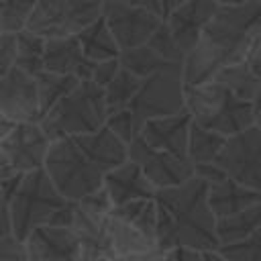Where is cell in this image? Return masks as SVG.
I'll list each match as a JSON object with an SVG mask.
<instances>
[{
    "label": "cell",
    "mask_w": 261,
    "mask_h": 261,
    "mask_svg": "<svg viewBox=\"0 0 261 261\" xmlns=\"http://www.w3.org/2000/svg\"><path fill=\"white\" fill-rule=\"evenodd\" d=\"M192 116L186 110V106L167 116L159 118H149L143 122L139 137L145 139L151 147L169 151L177 157L188 159V128H190Z\"/></svg>",
    "instance_id": "cell-17"
},
{
    "label": "cell",
    "mask_w": 261,
    "mask_h": 261,
    "mask_svg": "<svg viewBox=\"0 0 261 261\" xmlns=\"http://www.w3.org/2000/svg\"><path fill=\"white\" fill-rule=\"evenodd\" d=\"M94 61H90L75 39V35L67 37H51L45 39L43 51V69L53 73L73 75L77 80H90Z\"/></svg>",
    "instance_id": "cell-18"
},
{
    "label": "cell",
    "mask_w": 261,
    "mask_h": 261,
    "mask_svg": "<svg viewBox=\"0 0 261 261\" xmlns=\"http://www.w3.org/2000/svg\"><path fill=\"white\" fill-rule=\"evenodd\" d=\"M259 33H261V31H259Z\"/></svg>",
    "instance_id": "cell-52"
},
{
    "label": "cell",
    "mask_w": 261,
    "mask_h": 261,
    "mask_svg": "<svg viewBox=\"0 0 261 261\" xmlns=\"http://www.w3.org/2000/svg\"><path fill=\"white\" fill-rule=\"evenodd\" d=\"M128 108L137 114L141 122L149 118H159V116L179 112L184 108L181 65L165 67V69H159L143 77Z\"/></svg>",
    "instance_id": "cell-9"
},
{
    "label": "cell",
    "mask_w": 261,
    "mask_h": 261,
    "mask_svg": "<svg viewBox=\"0 0 261 261\" xmlns=\"http://www.w3.org/2000/svg\"><path fill=\"white\" fill-rule=\"evenodd\" d=\"M0 232H12L10 230V216H8V200L0 190Z\"/></svg>",
    "instance_id": "cell-42"
},
{
    "label": "cell",
    "mask_w": 261,
    "mask_h": 261,
    "mask_svg": "<svg viewBox=\"0 0 261 261\" xmlns=\"http://www.w3.org/2000/svg\"><path fill=\"white\" fill-rule=\"evenodd\" d=\"M118 218L126 220L135 228H139L143 234L155 241V224H157V212H155V200L153 198H139L130 200L120 206H112L110 210Z\"/></svg>",
    "instance_id": "cell-30"
},
{
    "label": "cell",
    "mask_w": 261,
    "mask_h": 261,
    "mask_svg": "<svg viewBox=\"0 0 261 261\" xmlns=\"http://www.w3.org/2000/svg\"><path fill=\"white\" fill-rule=\"evenodd\" d=\"M51 139L39 122H14L10 133L2 139L0 147L18 173L43 167Z\"/></svg>",
    "instance_id": "cell-14"
},
{
    "label": "cell",
    "mask_w": 261,
    "mask_h": 261,
    "mask_svg": "<svg viewBox=\"0 0 261 261\" xmlns=\"http://www.w3.org/2000/svg\"><path fill=\"white\" fill-rule=\"evenodd\" d=\"M261 226V202L251 204L234 214L216 218V237H218V245L220 243H232L239 241L247 234H251L253 230H257Z\"/></svg>",
    "instance_id": "cell-24"
},
{
    "label": "cell",
    "mask_w": 261,
    "mask_h": 261,
    "mask_svg": "<svg viewBox=\"0 0 261 261\" xmlns=\"http://www.w3.org/2000/svg\"><path fill=\"white\" fill-rule=\"evenodd\" d=\"M161 251H149V253H137V255H116L112 261H159Z\"/></svg>",
    "instance_id": "cell-41"
},
{
    "label": "cell",
    "mask_w": 261,
    "mask_h": 261,
    "mask_svg": "<svg viewBox=\"0 0 261 261\" xmlns=\"http://www.w3.org/2000/svg\"><path fill=\"white\" fill-rule=\"evenodd\" d=\"M118 61H120V67L128 69L130 73L139 75V77H147L159 69H165V67H173V65H181V63H175V61H167L163 59L159 53H155L147 43L139 45V47H133V49H124L118 53Z\"/></svg>",
    "instance_id": "cell-27"
},
{
    "label": "cell",
    "mask_w": 261,
    "mask_h": 261,
    "mask_svg": "<svg viewBox=\"0 0 261 261\" xmlns=\"http://www.w3.org/2000/svg\"><path fill=\"white\" fill-rule=\"evenodd\" d=\"M106 228H108V237H110L114 255H137V253H149V251L157 249L153 239H149L139 228H135L133 224H128L126 220L118 218L112 212L108 214Z\"/></svg>",
    "instance_id": "cell-23"
},
{
    "label": "cell",
    "mask_w": 261,
    "mask_h": 261,
    "mask_svg": "<svg viewBox=\"0 0 261 261\" xmlns=\"http://www.w3.org/2000/svg\"><path fill=\"white\" fill-rule=\"evenodd\" d=\"M181 2H186V0H159V4H161V14H163V18H165V14L167 12H171L175 6H179Z\"/></svg>",
    "instance_id": "cell-46"
},
{
    "label": "cell",
    "mask_w": 261,
    "mask_h": 261,
    "mask_svg": "<svg viewBox=\"0 0 261 261\" xmlns=\"http://www.w3.org/2000/svg\"><path fill=\"white\" fill-rule=\"evenodd\" d=\"M243 61L247 63V67L261 80V33L253 39V43L249 45L247 53L243 55Z\"/></svg>",
    "instance_id": "cell-40"
},
{
    "label": "cell",
    "mask_w": 261,
    "mask_h": 261,
    "mask_svg": "<svg viewBox=\"0 0 261 261\" xmlns=\"http://www.w3.org/2000/svg\"><path fill=\"white\" fill-rule=\"evenodd\" d=\"M159 261H204L202 251L190 247H171L161 251Z\"/></svg>",
    "instance_id": "cell-39"
},
{
    "label": "cell",
    "mask_w": 261,
    "mask_h": 261,
    "mask_svg": "<svg viewBox=\"0 0 261 261\" xmlns=\"http://www.w3.org/2000/svg\"><path fill=\"white\" fill-rule=\"evenodd\" d=\"M12 126H14V120H10L6 114H2V112H0V143H2V139L10 133V128H12Z\"/></svg>",
    "instance_id": "cell-45"
},
{
    "label": "cell",
    "mask_w": 261,
    "mask_h": 261,
    "mask_svg": "<svg viewBox=\"0 0 261 261\" xmlns=\"http://www.w3.org/2000/svg\"><path fill=\"white\" fill-rule=\"evenodd\" d=\"M224 141H226L224 135L210 130L192 120L190 128H188V161L192 165L214 161V157L222 149Z\"/></svg>",
    "instance_id": "cell-25"
},
{
    "label": "cell",
    "mask_w": 261,
    "mask_h": 261,
    "mask_svg": "<svg viewBox=\"0 0 261 261\" xmlns=\"http://www.w3.org/2000/svg\"><path fill=\"white\" fill-rule=\"evenodd\" d=\"M80 80L73 75L65 73H53L47 69H41L35 75V86H37V100H39V112L41 116L59 100L63 98Z\"/></svg>",
    "instance_id": "cell-29"
},
{
    "label": "cell",
    "mask_w": 261,
    "mask_h": 261,
    "mask_svg": "<svg viewBox=\"0 0 261 261\" xmlns=\"http://www.w3.org/2000/svg\"><path fill=\"white\" fill-rule=\"evenodd\" d=\"M104 88L92 80H80L63 98H59L39 120L45 135L55 141L61 137L92 133L106 122Z\"/></svg>",
    "instance_id": "cell-4"
},
{
    "label": "cell",
    "mask_w": 261,
    "mask_h": 261,
    "mask_svg": "<svg viewBox=\"0 0 261 261\" xmlns=\"http://www.w3.org/2000/svg\"><path fill=\"white\" fill-rule=\"evenodd\" d=\"M0 261H27L24 241L12 232H0Z\"/></svg>",
    "instance_id": "cell-36"
},
{
    "label": "cell",
    "mask_w": 261,
    "mask_h": 261,
    "mask_svg": "<svg viewBox=\"0 0 261 261\" xmlns=\"http://www.w3.org/2000/svg\"><path fill=\"white\" fill-rule=\"evenodd\" d=\"M37 0H0L2 33H16L24 29Z\"/></svg>",
    "instance_id": "cell-33"
},
{
    "label": "cell",
    "mask_w": 261,
    "mask_h": 261,
    "mask_svg": "<svg viewBox=\"0 0 261 261\" xmlns=\"http://www.w3.org/2000/svg\"><path fill=\"white\" fill-rule=\"evenodd\" d=\"M102 188L106 190L112 206H120L130 200L155 196V186L147 179L143 169L130 159L106 171L102 177Z\"/></svg>",
    "instance_id": "cell-19"
},
{
    "label": "cell",
    "mask_w": 261,
    "mask_h": 261,
    "mask_svg": "<svg viewBox=\"0 0 261 261\" xmlns=\"http://www.w3.org/2000/svg\"><path fill=\"white\" fill-rule=\"evenodd\" d=\"M14 33H0V75L14 65Z\"/></svg>",
    "instance_id": "cell-38"
},
{
    "label": "cell",
    "mask_w": 261,
    "mask_h": 261,
    "mask_svg": "<svg viewBox=\"0 0 261 261\" xmlns=\"http://www.w3.org/2000/svg\"><path fill=\"white\" fill-rule=\"evenodd\" d=\"M118 69H120V61H118V57H110V59L96 61L94 67H92V75H90V80H92L94 84H98L100 88H104V86L114 77V73H116Z\"/></svg>",
    "instance_id": "cell-37"
},
{
    "label": "cell",
    "mask_w": 261,
    "mask_h": 261,
    "mask_svg": "<svg viewBox=\"0 0 261 261\" xmlns=\"http://www.w3.org/2000/svg\"><path fill=\"white\" fill-rule=\"evenodd\" d=\"M126 155L130 161H135L143 169V173L155 186V190L167 188V186H177L194 175V165L188 159L177 157L169 151L151 147L141 137L133 139L126 145Z\"/></svg>",
    "instance_id": "cell-12"
},
{
    "label": "cell",
    "mask_w": 261,
    "mask_h": 261,
    "mask_svg": "<svg viewBox=\"0 0 261 261\" xmlns=\"http://www.w3.org/2000/svg\"><path fill=\"white\" fill-rule=\"evenodd\" d=\"M71 139L75 141V145L104 173L128 159V155H126V143H122L106 124H102L100 128H96L92 133L71 135Z\"/></svg>",
    "instance_id": "cell-20"
},
{
    "label": "cell",
    "mask_w": 261,
    "mask_h": 261,
    "mask_svg": "<svg viewBox=\"0 0 261 261\" xmlns=\"http://www.w3.org/2000/svg\"><path fill=\"white\" fill-rule=\"evenodd\" d=\"M218 4H232V2H245V0H214Z\"/></svg>",
    "instance_id": "cell-50"
},
{
    "label": "cell",
    "mask_w": 261,
    "mask_h": 261,
    "mask_svg": "<svg viewBox=\"0 0 261 261\" xmlns=\"http://www.w3.org/2000/svg\"><path fill=\"white\" fill-rule=\"evenodd\" d=\"M75 39L82 47V53L90 59V61H102V59H110V57H118L120 49L108 29V24L104 22L102 14L92 20L90 24H86L80 33H75Z\"/></svg>",
    "instance_id": "cell-22"
},
{
    "label": "cell",
    "mask_w": 261,
    "mask_h": 261,
    "mask_svg": "<svg viewBox=\"0 0 261 261\" xmlns=\"http://www.w3.org/2000/svg\"><path fill=\"white\" fill-rule=\"evenodd\" d=\"M16 47H14V65L31 75H37L43 69V51H45V37L29 31L27 27L14 33Z\"/></svg>",
    "instance_id": "cell-26"
},
{
    "label": "cell",
    "mask_w": 261,
    "mask_h": 261,
    "mask_svg": "<svg viewBox=\"0 0 261 261\" xmlns=\"http://www.w3.org/2000/svg\"><path fill=\"white\" fill-rule=\"evenodd\" d=\"M143 77L130 73L128 69L120 67L114 77L104 86V102H106V112L112 114L120 108H126L130 104V100L135 98L139 86H141Z\"/></svg>",
    "instance_id": "cell-31"
},
{
    "label": "cell",
    "mask_w": 261,
    "mask_h": 261,
    "mask_svg": "<svg viewBox=\"0 0 261 261\" xmlns=\"http://www.w3.org/2000/svg\"><path fill=\"white\" fill-rule=\"evenodd\" d=\"M253 106H255V112H257V110H261V84H259L257 94H255V98H253Z\"/></svg>",
    "instance_id": "cell-48"
},
{
    "label": "cell",
    "mask_w": 261,
    "mask_h": 261,
    "mask_svg": "<svg viewBox=\"0 0 261 261\" xmlns=\"http://www.w3.org/2000/svg\"><path fill=\"white\" fill-rule=\"evenodd\" d=\"M110 208V198L102 186L73 202L69 228L80 243L82 261H112L116 257L106 228Z\"/></svg>",
    "instance_id": "cell-7"
},
{
    "label": "cell",
    "mask_w": 261,
    "mask_h": 261,
    "mask_svg": "<svg viewBox=\"0 0 261 261\" xmlns=\"http://www.w3.org/2000/svg\"><path fill=\"white\" fill-rule=\"evenodd\" d=\"M202 257H204V261H228L222 255H218L216 251H202Z\"/></svg>",
    "instance_id": "cell-47"
},
{
    "label": "cell",
    "mask_w": 261,
    "mask_h": 261,
    "mask_svg": "<svg viewBox=\"0 0 261 261\" xmlns=\"http://www.w3.org/2000/svg\"><path fill=\"white\" fill-rule=\"evenodd\" d=\"M214 80L220 82V84H224V86H226L230 92H234L239 98L251 100V102H253V98H255V94H257V88H259V84H261V80L247 67V63H245L243 59L220 67V69L216 71Z\"/></svg>",
    "instance_id": "cell-28"
},
{
    "label": "cell",
    "mask_w": 261,
    "mask_h": 261,
    "mask_svg": "<svg viewBox=\"0 0 261 261\" xmlns=\"http://www.w3.org/2000/svg\"><path fill=\"white\" fill-rule=\"evenodd\" d=\"M206 200H208V206H210L214 218H222V216L234 214L251 204L261 202V194L251 188L241 186L239 181H234L226 175L214 184H208Z\"/></svg>",
    "instance_id": "cell-21"
},
{
    "label": "cell",
    "mask_w": 261,
    "mask_h": 261,
    "mask_svg": "<svg viewBox=\"0 0 261 261\" xmlns=\"http://www.w3.org/2000/svg\"><path fill=\"white\" fill-rule=\"evenodd\" d=\"M255 124L261 128V110H257V112H255Z\"/></svg>",
    "instance_id": "cell-49"
},
{
    "label": "cell",
    "mask_w": 261,
    "mask_h": 261,
    "mask_svg": "<svg viewBox=\"0 0 261 261\" xmlns=\"http://www.w3.org/2000/svg\"><path fill=\"white\" fill-rule=\"evenodd\" d=\"M102 18L108 24L120 51L147 43L151 33L163 20L161 14H157L149 8L126 4L120 0H104L102 2Z\"/></svg>",
    "instance_id": "cell-11"
},
{
    "label": "cell",
    "mask_w": 261,
    "mask_h": 261,
    "mask_svg": "<svg viewBox=\"0 0 261 261\" xmlns=\"http://www.w3.org/2000/svg\"><path fill=\"white\" fill-rule=\"evenodd\" d=\"M214 163L234 181L261 194V128H249L226 137Z\"/></svg>",
    "instance_id": "cell-10"
},
{
    "label": "cell",
    "mask_w": 261,
    "mask_h": 261,
    "mask_svg": "<svg viewBox=\"0 0 261 261\" xmlns=\"http://www.w3.org/2000/svg\"><path fill=\"white\" fill-rule=\"evenodd\" d=\"M122 143H130L133 139H137L139 137V133H141V126H143V122L137 118V114L126 106V108H120V110H116V112H112V114H108L106 116V122H104Z\"/></svg>",
    "instance_id": "cell-34"
},
{
    "label": "cell",
    "mask_w": 261,
    "mask_h": 261,
    "mask_svg": "<svg viewBox=\"0 0 261 261\" xmlns=\"http://www.w3.org/2000/svg\"><path fill=\"white\" fill-rule=\"evenodd\" d=\"M208 184L198 175L177 186L155 190V245L159 251L171 247H190L214 251L218 247L216 218L206 200Z\"/></svg>",
    "instance_id": "cell-2"
},
{
    "label": "cell",
    "mask_w": 261,
    "mask_h": 261,
    "mask_svg": "<svg viewBox=\"0 0 261 261\" xmlns=\"http://www.w3.org/2000/svg\"><path fill=\"white\" fill-rule=\"evenodd\" d=\"M27 261H82L80 243L69 226L41 224L24 239Z\"/></svg>",
    "instance_id": "cell-15"
},
{
    "label": "cell",
    "mask_w": 261,
    "mask_h": 261,
    "mask_svg": "<svg viewBox=\"0 0 261 261\" xmlns=\"http://www.w3.org/2000/svg\"><path fill=\"white\" fill-rule=\"evenodd\" d=\"M214 251L228 261H261V226L239 241L220 243Z\"/></svg>",
    "instance_id": "cell-32"
},
{
    "label": "cell",
    "mask_w": 261,
    "mask_h": 261,
    "mask_svg": "<svg viewBox=\"0 0 261 261\" xmlns=\"http://www.w3.org/2000/svg\"><path fill=\"white\" fill-rule=\"evenodd\" d=\"M147 45L155 53H159L163 59H167V61H175V63H181L184 61V51L175 43V39H173V35H171V31H169V27H167L165 20H161L157 24V29L147 39Z\"/></svg>",
    "instance_id": "cell-35"
},
{
    "label": "cell",
    "mask_w": 261,
    "mask_h": 261,
    "mask_svg": "<svg viewBox=\"0 0 261 261\" xmlns=\"http://www.w3.org/2000/svg\"><path fill=\"white\" fill-rule=\"evenodd\" d=\"M43 169L65 200H80L102 186L104 171L75 145L71 137L49 143Z\"/></svg>",
    "instance_id": "cell-6"
},
{
    "label": "cell",
    "mask_w": 261,
    "mask_h": 261,
    "mask_svg": "<svg viewBox=\"0 0 261 261\" xmlns=\"http://www.w3.org/2000/svg\"><path fill=\"white\" fill-rule=\"evenodd\" d=\"M65 202L67 200L57 192L43 167L22 173L16 190L8 198L12 234L24 241L31 230L47 224L51 214Z\"/></svg>",
    "instance_id": "cell-5"
},
{
    "label": "cell",
    "mask_w": 261,
    "mask_h": 261,
    "mask_svg": "<svg viewBox=\"0 0 261 261\" xmlns=\"http://www.w3.org/2000/svg\"><path fill=\"white\" fill-rule=\"evenodd\" d=\"M0 112L14 122H39V100L35 75L12 65L0 75Z\"/></svg>",
    "instance_id": "cell-13"
},
{
    "label": "cell",
    "mask_w": 261,
    "mask_h": 261,
    "mask_svg": "<svg viewBox=\"0 0 261 261\" xmlns=\"http://www.w3.org/2000/svg\"><path fill=\"white\" fill-rule=\"evenodd\" d=\"M261 31V0L218 4L196 45L184 55V86L212 80L228 63L243 59Z\"/></svg>",
    "instance_id": "cell-1"
},
{
    "label": "cell",
    "mask_w": 261,
    "mask_h": 261,
    "mask_svg": "<svg viewBox=\"0 0 261 261\" xmlns=\"http://www.w3.org/2000/svg\"><path fill=\"white\" fill-rule=\"evenodd\" d=\"M0 33H2V12H0Z\"/></svg>",
    "instance_id": "cell-51"
},
{
    "label": "cell",
    "mask_w": 261,
    "mask_h": 261,
    "mask_svg": "<svg viewBox=\"0 0 261 261\" xmlns=\"http://www.w3.org/2000/svg\"><path fill=\"white\" fill-rule=\"evenodd\" d=\"M120 2H126V4H135V6H143V8H149L157 14H161V4L159 0H120ZM163 16V14H161Z\"/></svg>",
    "instance_id": "cell-44"
},
{
    "label": "cell",
    "mask_w": 261,
    "mask_h": 261,
    "mask_svg": "<svg viewBox=\"0 0 261 261\" xmlns=\"http://www.w3.org/2000/svg\"><path fill=\"white\" fill-rule=\"evenodd\" d=\"M104 0H37L27 29L51 39L80 33L102 14Z\"/></svg>",
    "instance_id": "cell-8"
},
{
    "label": "cell",
    "mask_w": 261,
    "mask_h": 261,
    "mask_svg": "<svg viewBox=\"0 0 261 261\" xmlns=\"http://www.w3.org/2000/svg\"><path fill=\"white\" fill-rule=\"evenodd\" d=\"M184 106L194 122L224 137L255 124L253 102L239 98L214 77L196 86H184Z\"/></svg>",
    "instance_id": "cell-3"
},
{
    "label": "cell",
    "mask_w": 261,
    "mask_h": 261,
    "mask_svg": "<svg viewBox=\"0 0 261 261\" xmlns=\"http://www.w3.org/2000/svg\"><path fill=\"white\" fill-rule=\"evenodd\" d=\"M218 2L214 0H186L179 6H175L171 12L165 14V22L175 39V43L179 45V49L184 51V55L196 45V41L200 39L206 22L210 20L212 12L216 10Z\"/></svg>",
    "instance_id": "cell-16"
},
{
    "label": "cell",
    "mask_w": 261,
    "mask_h": 261,
    "mask_svg": "<svg viewBox=\"0 0 261 261\" xmlns=\"http://www.w3.org/2000/svg\"><path fill=\"white\" fill-rule=\"evenodd\" d=\"M14 173H18V171L12 167L10 159L6 157V153H4L2 147H0V184H2L4 179H8L10 175H14Z\"/></svg>",
    "instance_id": "cell-43"
}]
</instances>
